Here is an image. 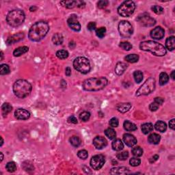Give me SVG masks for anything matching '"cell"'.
Returning <instances> with one entry per match:
<instances>
[{
    "label": "cell",
    "mask_w": 175,
    "mask_h": 175,
    "mask_svg": "<svg viewBox=\"0 0 175 175\" xmlns=\"http://www.w3.org/2000/svg\"><path fill=\"white\" fill-rule=\"evenodd\" d=\"M49 30V26L45 21H38L31 27L29 31L28 37L31 41H41Z\"/></svg>",
    "instance_id": "1"
},
{
    "label": "cell",
    "mask_w": 175,
    "mask_h": 175,
    "mask_svg": "<svg viewBox=\"0 0 175 175\" xmlns=\"http://www.w3.org/2000/svg\"><path fill=\"white\" fill-rule=\"evenodd\" d=\"M108 83L106 77H93L85 79L82 84V88L86 91H99L105 88Z\"/></svg>",
    "instance_id": "2"
},
{
    "label": "cell",
    "mask_w": 175,
    "mask_h": 175,
    "mask_svg": "<svg viewBox=\"0 0 175 175\" xmlns=\"http://www.w3.org/2000/svg\"><path fill=\"white\" fill-rule=\"evenodd\" d=\"M141 50L149 51L156 56H164L166 54V49L164 45L153 41L142 42L140 45Z\"/></svg>",
    "instance_id": "3"
},
{
    "label": "cell",
    "mask_w": 175,
    "mask_h": 175,
    "mask_svg": "<svg viewBox=\"0 0 175 175\" xmlns=\"http://www.w3.org/2000/svg\"><path fill=\"white\" fill-rule=\"evenodd\" d=\"M31 85L25 79H18L13 85V92L17 97L23 99L30 94Z\"/></svg>",
    "instance_id": "4"
},
{
    "label": "cell",
    "mask_w": 175,
    "mask_h": 175,
    "mask_svg": "<svg viewBox=\"0 0 175 175\" xmlns=\"http://www.w3.org/2000/svg\"><path fill=\"white\" fill-rule=\"evenodd\" d=\"M6 21L8 25L12 27H18L25 21V14L21 10H13L8 14Z\"/></svg>",
    "instance_id": "5"
},
{
    "label": "cell",
    "mask_w": 175,
    "mask_h": 175,
    "mask_svg": "<svg viewBox=\"0 0 175 175\" xmlns=\"http://www.w3.org/2000/svg\"><path fill=\"white\" fill-rule=\"evenodd\" d=\"M75 69L83 74H86L90 71V64L89 60L84 57H77L73 62Z\"/></svg>",
    "instance_id": "6"
},
{
    "label": "cell",
    "mask_w": 175,
    "mask_h": 175,
    "mask_svg": "<svg viewBox=\"0 0 175 175\" xmlns=\"http://www.w3.org/2000/svg\"><path fill=\"white\" fill-rule=\"evenodd\" d=\"M155 88V79L150 77L141 85L138 90L136 91V96L140 97L142 95H148L153 92Z\"/></svg>",
    "instance_id": "7"
},
{
    "label": "cell",
    "mask_w": 175,
    "mask_h": 175,
    "mask_svg": "<svg viewBox=\"0 0 175 175\" xmlns=\"http://www.w3.org/2000/svg\"><path fill=\"white\" fill-rule=\"evenodd\" d=\"M136 4L133 1H125L120 4L118 8L119 15L123 17H129L134 14Z\"/></svg>",
    "instance_id": "8"
},
{
    "label": "cell",
    "mask_w": 175,
    "mask_h": 175,
    "mask_svg": "<svg viewBox=\"0 0 175 175\" xmlns=\"http://www.w3.org/2000/svg\"><path fill=\"white\" fill-rule=\"evenodd\" d=\"M118 31L122 37L129 38L133 34L134 28L129 21H122L118 24Z\"/></svg>",
    "instance_id": "9"
},
{
    "label": "cell",
    "mask_w": 175,
    "mask_h": 175,
    "mask_svg": "<svg viewBox=\"0 0 175 175\" xmlns=\"http://www.w3.org/2000/svg\"><path fill=\"white\" fill-rule=\"evenodd\" d=\"M138 23L144 27H152L156 23V21L147 13H142L136 19Z\"/></svg>",
    "instance_id": "10"
},
{
    "label": "cell",
    "mask_w": 175,
    "mask_h": 175,
    "mask_svg": "<svg viewBox=\"0 0 175 175\" xmlns=\"http://www.w3.org/2000/svg\"><path fill=\"white\" fill-rule=\"evenodd\" d=\"M105 164V158L103 155H97L92 157L90 160V166L94 170H100Z\"/></svg>",
    "instance_id": "11"
},
{
    "label": "cell",
    "mask_w": 175,
    "mask_h": 175,
    "mask_svg": "<svg viewBox=\"0 0 175 175\" xmlns=\"http://www.w3.org/2000/svg\"><path fill=\"white\" fill-rule=\"evenodd\" d=\"M60 3L64 7H66L67 8H73L75 7H78V8H83L85 6V3L83 1H60Z\"/></svg>",
    "instance_id": "12"
},
{
    "label": "cell",
    "mask_w": 175,
    "mask_h": 175,
    "mask_svg": "<svg viewBox=\"0 0 175 175\" xmlns=\"http://www.w3.org/2000/svg\"><path fill=\"white\" fill-rule=\"evenodd\" d=\"M15 118L18 119V120H27L30 117V113L27 110L20 108V109L16 110L15 112Z\"/></svg>",
    "instance_id": "13"
},
{
    "label": "cell",
    "mask_w": 175,
    "mask_h": 175,
    "mask_svg": "<svg viewBox=\"0 0 175 175\" xmlns=\"http://www.w3.org/2000/svg\"><path fill=\"white\" fill-rule=\"evenodd\" d=\"M93 144L97 149H102L105 148L108 144V142L105 138L102 136H97L94 138Z\"/></svg>",
    "instance_id": "14"
},
{
    "label": "cell",
    "mask_w": 175,
    "mask_h": 175,
    "mask_svg": "<svg viewBox=\"0 0 175 175\" xmlns=\"http://www.w3.org/2000/svg\"><path fill=\"white\" fill-rule=\"evenodd\" d=\"M67 23L69 27L74 31H79L81 29V25L77 19L76 16H72V17H70L68 19Z\"/></svg>",
    "instance_id": "15"
},
{
    "label": "cell",
    "mask_w": 175,
    "mask_h": 175,
    "mask_svg": "<svg viewBox=\"0 0 175 175\" xmlns=\"http://www.w3.org/2000/svg\"><path fill=\"white\" fill-rule=\"evenodd\" d=\"M165 31L164 29L161 27H156L150 31V36L154 39L160 40L164 38Z\"/></svg>",
    "instance_id": "16"
},
{
    "label": "cell",
    "mask_w": 175,
    "mask_h": 175,
    "mask_svg": "<svg viewBox=\"0 0 175 175\" xmlns=\"http://www.w3.org/2000/svg\"><path fill=\"white\" fill-rule=\"evenodd\" d=\"M24 36H25V35H24L23 32H19L17 34L12 35L11 36H9V37L7 38L6 44H8V45H13V44L23 39Z\"/></svg>",
    "instance_id": "17"
},
{
    "label": "cell",
    "mask_w": 175,
    "mask_h": 175,
    "mask_svg": "<svg viewBox=\"0 0 175 175\" xmlns=\"http://www.w3.org/2000/svg\"><path fill=\"white\" fill-rule=\"evenodd\" d=\"M123 141L127 146L132 147L137 143V140L136 137L130 134H125L123 136Z\"/></svg>",
    "instance_id": "18"
},
{
    "label": "cell",
    "mask_w": 175,
    "mask_h": 175,
    "mask_svg": "<svg viewBox=\"0 0 175 175\" xmlns=\"http://www.w3.org/2000/svg\"><path fill=\"white\" fill-rule=\"evenodd\" d=\"M127 64L125 62H119L116 64V67H115V73H116V75H121L124 73V72L126 71V69H127Z\"/></svg>",
    "instance_id": "19"
},
{
    "label": "cell",
    "mask_w": 175,
    "mask_h": 175,
    "mask_svg": "<svg viewBox=\"0 0 175 175\" xmlns=\"http://www.w3.org/2000/svg\"><path fill=\"white\" fill-rule=\"evenodd\" d=\"M111 174H129L130 173V170L128 168L126 167H118L114 168L110 170Z\"/></svg>",
    "instance_id": "20"
},
{
    "label": "cell",
    "mask_w": 175,
    "mask_h": 175,
    "mask_svg": "<svg viewBox=\"0 0 175 175\" xmlns=\"http://www.w3.org/2000/svg\"><path fill=\"white\" fill-rule=\"evenodd\" d=\"M131 108V104L129 103H119L117 106L116 109L118 110V112L121 113H125L128 112Z\"/></svg>",
    "instance_id": "21"
},
{
    "label": "cell",
    "mask_w": 175,
    "mask_h": 175,
    "mask_svg": "<svg viewBox=\"0 0 175 175\" xmlns=\"http://www.w3.org/2000/svg\"><path fill=\"white\" fill-rule=\"evenodd\" d=\"M28 50H29V48L26 46L18 47V48H17L15 51H14L13 55H14V56H15V57L21 56V55H23V54L27 53V52L28 51Z\"/></svg>",
    "instance_id": "22"
},
{
    "label": "cell",
    "mask_w": 175,
    "mask_h": 175,
    "mask_svg": "<svg viewBox=\"0 0 175 175\" xmlns=\"http://www.w3.org/2000/svg\"><path fill=\"white\" fill-rule=\"evenodd\" d=\"M161 140V137L159 134H152L148 137V142L152 144H157L160 143Z\"/></svg>",
    "instance_id": "23"
},
{
    "label": "cell",
    "mask_w": 175,
    "mask_h": 175,
    "mask_svg": "<svg viewBox=\"0 0 175 175\" xmlns=\"http://www.w3.org/2000/svg\"><path fill=\"white\" fill-rule=\"evenodd\" d=\"M112 148L116 151H120L123 149L124 145L123 143L122 142V141L120 139H116L113 141L112 144Z\"/></svg>",
    "instance_id": "24"
},
{
    "label": "cell",
    "mask_w": 175,
    "mask_h": 175,
    "mask_svg": "<svg viewBox=\"0 0 175 175\" xmlns=\"http://www.w3.org/2000/svg\"><path fill=\"white\" fill-rule=\"evenodd\" d=\"M166 47L170 51H173L175 48V38L174 36H170L166 41Z\"/></svg>",
    "instance_id": "25"
},
{
    "label": "cell",
    "mask_w": 175,
    "mask_h": 175,
    "mask_svg": "<svg viewBox=\"0 0 175 175\" xmlns=\"http://www.w3.org/2000/svg\"><path fill=\"white\" fill-rule=\"evenodd\" d=\"M13 110V107L8 103H3L1 106V112L3 116H6Z\"/></svg>",
    "instance_id": "26"
},
{
    "label": "cell",
    "mask_w": 175,
    "mask_h": 175,
    "mask_svg": "<svg viewBox=\"0 0 175 175\" xmlns=\"http://www.w3.org/2000/svg\"><path fill=\"white\" fill-rule=\"evenodd\" d=\"M124 128L127 131H134L137 130V126L134 123L131 122L129 120H125L124 122Z\"/></svg>",
    "instance_id": "27"
},
{
    "label": "cell",
    "mask_w": 175,
    "mask_h": 175,
    "mask_svg": "<svg viewBox=\"0 0 175 175\" xmlns=\"http://www.w3.org/2000/svg\"><path fill=\"white\" fill-rule=\"evenodd\" d=\"M141 129L143 134H148L153 130V124L149 123V122H148V123H144L142 125Z\"/></svg>",
    "instance_id": "28"
},
{
    "label": "cell",
    "mask_w": 175,
    "mask_h": 175,
    "mask_svg": "<svg viewBox=\"0 0 175 175\" xmlns=\"http://www.w3.org/2000/svg\"><path fill=\"white\" fill-rule=\"evenodd\" d=\"M155 127L157 131H160V132L164 133L165 132L167 129V126H166V124L163 121H157L155 125Z\"/></svg>",
    "instance_id": "29"
},
{
    "label": "cell",
    "mask_w": 175,
    "mask_h": 175,
    "mask_svg": "<svg viewBox=\"0 0 175 175\" xmlns=\"http://www.w3.org/2000/svg\"><path fill=\"white\" fill-rule=\"evenodd\" d=\"M52 41L53 43L56 45H62L63 43V36L62 35L59 33H56L52 37Z\"/></svg>",
    "instance_id": "30"
},
{
    "label": "cell",
    "mask_w": 175,
    "mask_h": 175,
    "mask_svg": "<svg viewBox=\"0 0 175 175\" xmlns=\"http://www.w3.org/2000/svg\"><path fill=\"white\" fill-rule=\"evenodd\" d=\"M169 80V76L166 73H161L160 75V84L161 85H164L167 83Z\"/></svg>",
    "instance_id": "31"
},
{
    "label": "cell",
    "mask_w": 175,
    "mask_h": 175,
    "mask_svg": "<svg viewBox=\"0 0 175 175\" xmlns=\"http://www.w3.org/2000/svg\"><path fill=\"white\" fill-rule=\"evenodd\" d=\"M125 59L129 63L137 62L139 59V56L137 54H129L125 57Z\"/></svg>",
    "instance_id": "32"
},
{
    "label": "cell",
    "mask_w": 175,
    "mask_h": 175,
    "mask_svg": "<svg viewBox=\"0 0 175 175\" xmlns=\"http://www.w3.org/2000/svg\"><path fill=\"white\" fill-rule=\"evenodd\" d=\"M105 134H106V136L108 138H109L110 140L115 139V138H116V131H115L113 129H112V128L107 129L105 131Z\"/></svg>",
    "instance_id": "33"
},
{
    "label": "cell",
    "mask_w": 175,
    "mask_h": 175,
    "mask_svg": "<svg viewBox=\"0 0 175 175\" xmlns=\"http://www.w3.org/2000/svg\"><path fill=\"white\" fill-rule=\"evenodd\" d=\"M69 142L71 144L75 147H78L81 144V140L77 136H72L71 138H70Z\"/></svg>",
    "instance_id": "34"
},
{
    "label": "cell",
    "mask_w": 175,
    "mask_h": 175,
    "mask_svg": "<svg viewBox=\"0 0 175 175\" xmlns=\"http://www.w3.org/2000/svg\"><path fill=\"white\" fill-rule=\"evenodd\" d=\"M134 77L136 83H139L142 82L143 79V73L140 71H136L134 73Z\"/></svg>",
    "instance_id": "35"
},
{
    "label": "cell",
    "mask_w": 175,
    "mask_h": 175,
    "mask_svg": "<svg viewBox=\"0 0 175 175\" xmlns=\"http://www.w3.org/2000/svg\"><path fill=\"white\" fill-rule=\"evenodd\" d=\"M69 52L66 50H59L56 53V56L61 59H66L69 57Z\"/></svg>",
    "instance_id": "36"
},
{
    "label": "cell",
    "mask_w": 175,
    "mask_h": 175,
    "mask_svg": "<svg viewBox=\"0 0 175 175\" xmlns=\"http://www.w3.org/2000/svg\"><path fill=\"white\" fill-rule=\"evenodd\" d=\"M131 152L135 157H140L143 154V149L140 146H136L133 148Z\"/></svg>",
    "instance_id": "37"
},
{
    "label": "cell",
    "mask_w": 175,
    "mask_h": 175,
    "mask_svg": "<svg viewBox=\"0 0 175 175\" xmlns=\"http://www.w3.org/2000/svg\"><path fill=\"white\" fill-rule=\"evenodd\" d=\"M6 170L9 172H14L17 170V165L14 162H10L6 164Z\"/></svg>",
    "instance_id": "38"
},
{
    "label": "cell",
    "mask_w": 175,
    "mask_h": 175,
    "mask_svg": "<svg viewBox=\"0 0 175 175\" xmlns=\"http://www.w3.org/2000/svg\"><path fill=\"white\" fill-rule=\"evenodd\" d=\"M10 73V67L8 64H3L0 66V74L7 75Z\"/></svg>",
    "instance_id": "39"
},
{
    "label": "cell",
    "mask_w": 175,
    "mask_h": 175,
    "mask_svg": "<svg viewBox=\"0 0 175 175\" xmlns=\"http://www.w3.org/2000/svg\"><path fill=\"white\" fill-rule=\"evenodd\" d=\"M119 46H120V48L125 51H129L132 49V45H131V44L130 43H129V42H126V41L121 42V43H120V45H119Z\"/></svg>",
    "instance_id": "40"
},
{
    "label": "cell",
    "mask_w": 175,
    "mask_h": 175,
    "mask_svg": "<svg viewBox=\"0 0 175 175\" xmlns=\"http://www.w3.org/2000/svg\"><path fill=\"white\" fill-rule=\"evenodd\" d=\"M106 33V29L105 27H101L96 30V34L99 38H102L105 36Z\"/></svg>",
    "instance_id": "41"
},
{
    "label": "cell",
    "mask_w": 175,
    "mask_h": 175,
    "mask_svg": "<svg viewBox=\"0 0 175 175\" xmlns=\"http://www.w3.org/2000/svg\"><path fill=\"white\" fill-rule=\"evenodd\" d=\"M116 157L119 160L125 161V160H127V158L129 157V153H128V151L121 152V153L117 154Z\"/></svg>",
    "instance_id": "42"
},
{
    "label": "cell",
    "mask_w": 175,
    "mask_h": 175,
    "mask_svg": "<svg viewBox=\"0 0 175 175\" xmlns=\"http://www.w3.org/2000/svg\"><path fill=\"white\" fill-rule=\"evenodd\" d=\"M90 118V113L88 112H83L80 114L79 118L83 122H86Z\"/></svg>",
    "instance_id": "43"
},
{
    "label": "cell",
    "mask_w": 175,
    "mask_h": 175,
    "mask_svg": "<svg viewBox=\"0 0 175 175\" xmlns=\"http://www.w3.org/2000/svg\"><path fill=\"white\" fill-rule=\"evenodd\" d=\"M141 163V160H140L139 158H137L136 157H133L131 158L130 161H129V164L131 166H134V167H136V166H139Z\"/></svg>",
    "instance_id": "44"
},
{
    "label": "cell",
    "mask_w": 175,
    "mask_h": 175,
    "mask_svg": "<svg viewBox=\"0 0 175 175\" xmlns=\"http://www.w3.org/2000/svg\"><path fill=\"white\" fill-rule=\"evenodd\" d=\"M152 10L157 15H161L164 13V8L162 7H161L160 6H157V5H155V6H153L152 7Z\"/></svg>",
    "instance_id": "45"
},
{
    "label": "cell",
    "mask_w": 175,
    "mask_h": 175,
    "mask_svg": "<svg viewBox=\"0 0 175 175\" xmlns=\"http://www.w3.org/2000/svg\"><path fill=\"white\" fill-rule=\"evenodd\" d=\"M77 155L81 160H86L88 157V153L87 150H81L77 153Z\"/></svg>",
    "instance_id": "46"
},
{
    "label": "cell",
    "mask_w": 175,
    "mask_h": 175,
    "mask_svg": "<svg viewBox=\"0 0 175 175\" xmlns=\"http://www.w3.org/2000/svg\"><path fill=\"white\" fill-rule=\"evenodd\" d=\"M23 167L24 170H25L26 171L29 170H34V166L33 164H31L29 162H25L23 164Z\"/></svg>",
    "instance_id": "47"
},
{
    "label": "cell",
    "mask_w": 175,
    "mask_h": 175,
    "mask_svg": "<svg viewBox=\"0 0 175 175\" xmlns=\"http://www.w3.org/2000/svg\"><path fill=\"white\" fill-rule=\"evenodd\" d=\"M108 3L109 2H108V1H107V0H101V1H99V2L97 3L98 8H100V9L105 8L108 5Z\"/></svg>",
    "instance_id": "48"
},
{
    "label": "cell",
    "mask_w": 175,
    "mask_h": 175,
    "mask_svg": "<svg viewBox=\"0 0 175 175\" xmlns=\"http://www.w3.org/2000/svg\"><path fill=\"white\" fill-rule=\"evenodd\" d=\"M109 124L112 127H117L119 125V122H118V118H112L111 119V120H110Z\"/></svg>",
    "instance_id": "49"
},
{
    "label": "cell",
    "mask_w": 175,
    "mask_h": 175,
    "mask_svg": "<svg viewBox=\"0 0 175 175\" xmlns=\"http://www.w3.org/2000/svg\"><path fill=\"white\" fill-rule=\"evenodd\" d=\"M159 107H160V105H159L158 103H157L156 102H155V101H154V102L151 103L150 104L149 110L151 112H155V111H157V110H158Z\"/></svg>",
    "instance_id": "50"
},
{
    "label": "cell",
    "mask_w": 175,
    "mask_h": 175,
    "mask_svg": "<svg viewBox=\"0 0 175 175\" xmlns=\"http://www.w3.org/2000/svg\"><path fill=\"white\" fill-rule=\"evenodd\" d=\"M87 28L90 31H92L96 29V23L94 22H90L87 25Z\"/></svg>",
    "instance_id": "51"
},
{
    "label": "cell",
    "mask_w": 175,
    "mask_h": 175,
    "mask_svg": "<svg viewBox=\"0 0 175 175\" xmlns=\"http://www.w3.org/2000/svg\"><path fill=\"white\" fill-rule=\"evenodd\" d=\"M68 122H69V123L77 124V118H75V116H70L69 118H68Z\"/></svg>",
    "instance_id": "52"
},
{
    "label": "cell",
    "mask_w": 175,
    "mask_h": 175,
    "mask_svg": "<svg viewBox=\"0 0 175 175\" xmlns=\"http://www.w3.org/2000/svg\"><path fill=\"white\" fill-rule=\"evenodd\" d=\"M155 102H156L157 103H158L160 106H161V105H162V103H164V99L162 97H156L155 99Z\"/></svg>",
    "instance_id": "53"
},
{
    "label": "cell",
    "mask_w": 175,
    "mask_h": 175,
    "mask_svg": "<svg viewBox=\"0 0 175 175\" xmlns=\"http://www.w3.org/2000/svg\"><path fill=\"white\" fill-rule=\"evenodd\" d=\"M158 159H159V155H155L154 156H153L151 157V158L150 159L149 162H150V163H151V164H153V163L156 162V161L158 160Z\"/></svg>",
    "instance_id": "54"
},
{
    "label": "cell",
    "mask_w": 175,
    "mask_h": 175,
    "mask_svg": "<svg viewBox=\"0 0 175 175\" xmlns=\"http://www.w3.org/2000/svg\"><path fill=\"white\" fill-rule=\"evenodd\" d=\"M174 119H172V120H171L169 122V125L171 129H172V130H174L175 129V124H174Z\"/></svg>",
    "instance_id": "55"
},
{
    "label": "cell",
    "mask_w": 175,
    "mask_h": 175,
    "mask_svg": "<svg viewBox=\"0 0 175 175\" xmlns=\"http://www.w3.org/2000/svg\"><path fill=\"white\" fill-rule=\"evenodd\" d=\"M65 74L66 76L69 77L71 75V69L70 67H66L65 69Z\"/></svg>",
    "instance_id": "56"
},
{
    "label": "cell",
    "mask_w": 175,
    "mask_h": 175,
    "mask_svg": "<svg viewBox=\"0 0 175 175\" xmlns=\"http://www.w3.org/2000/svg\"><path fill=\"white\" fill-rule=\"evenodd\" d=\"M83 171H84V172L86 173V174H91V173H92L91 172L90 170L89 169V168L86 167V166H83Z\"/></svg>",
    "instance_id": "57"
},
{
    "label": "cell",
    "mask_w": 175,
    "mask_h": 175,
    "mask_svg": "<svg viewBox=\"0 0 175 175\" xmlns=\"http://www.w3.org/2000/svg\"><path fill=\"white\" fill-rule=\"evenodd\" d=\"M36 10H37V8H36V7H35V6H31V8H29V10H30L31 12H34Z\"/></svg>",
    "instance_id": "58"
},
{
    "label": "cell",
    "mask_w": 175,
    "mask_h": 175,
    "mask_svg": "<svg viewBox=\"0 0 175 175\" xmlns=\"http://www.w3.org/2000/svg\"><path fill=\"white\" fill-rule=\"evenodd\" d=\"M174 73H175V71H173L172 72V73H171V75H170V77H171V78L173 80H174Z\"/></svg>",
    "instance_id": "59"
},
{
    "label": "cell",
    "mask_w": 175,
    "mask_h": 175,
    "mask_svg": "<svg viewBox=\"0 0 175 175\" xmlns=\"http://www.w3.org/2000/svg\"><path fill=\"white\" fill-rule=\"evenodd\" d=\"M0 155H1V162H2L3 159V155L2 153H0Z\"/></svg>",
    "instance_id": "60"
},
{
    "label": "cell",
    "mask_w": 175,
    "mask_h": 175,
    "mask_svg": "<svg viewBox=\"0 0 175 175\" xmlns=\"http://www.w3.org/2000/svg\"><path fill=\"white\" fill-rule=\"evenodd\" d=\"M3 57V53L2 51H1V60H2Z\"/></svg>",
    "instance_id": "61"
},
{
    "label": "cell",
    "mask_w": 175,
    "mask_h": 175,
    "mask_svg": "<svg viewBox=\"0 0 175 175\" xmlns=\"http://www.w3.org/2000/svg\"><path fill=\"white\" fill-rule=\"evenodd\" d=\"M1 146H2L3 145V138H1Z\"/></svg>",
    "instance_id": "62"
}]
</instances>
